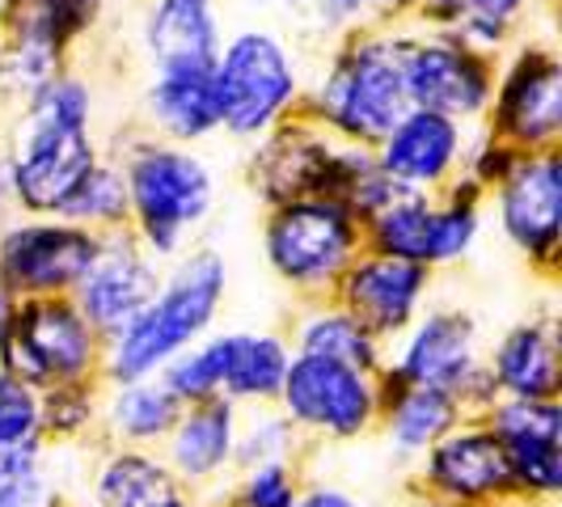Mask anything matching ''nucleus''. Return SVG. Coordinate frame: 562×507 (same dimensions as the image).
Listing matches in <instances>:
<instances>
[{
    "instance_id": "nucleus-1",
    "label": "nucleus",
    "mask_w": 562,
    "mask_h": 507,
    "mask_svg": "<svg viewBox=\"0 0 562 507\" xmlns=\"http://www.w3.org/2000/svg\"><path fill=\"white\" fill-rule=\"evenodd\" d=\"M89 123V93L77 81H43L30 98L26 132L18 136L9 187L34 212H59L81 178L98 166Z\"/></svg>"
},
{
    "instance_id": "nucleus-2",
    "label": "nucleus",
    "mask_w": 562,
    "mask_h": 507,
    "mask_svg": "<svg viewBox=\"0 0 562 507\" xmlns=\"http://www.w3.org/2000/svg\"><path fill=\"white\" fill-rule=\"evenodd\" d=\"M225 292V267L216 254H199L191 258L173 280L166 283L161 296H153L144 313L119 330L114 342L111 372L119 381H144L148 372L166 368L191 338L207 330L212 313L221 305Z\"/></svg>"
},
{
    "instance_id": "nucleus-3",
    "label": "nucleus",
    "mask_w": 562,
    "mask_h": 507,
    "mask_svg": "<svg viewBox=\"0 0 562 507\" xmlns=\"http://www.w3.org/2000/svg\"><path fill=\"white\" fill-rule=\"evenodd\" d=\"M123 182L127 203L140 216L144 241L157 254L178 250L182 233L195 228L212 203V178L203 161L178 148H140Z\"/></svg>"
},
{
    "instance_id": "nucleus-4",
    "label": "nucleus",
    "mask_w": 562,
    "mask_h": 507,
    "mask_svg": "<svg viewBox=\"0 0 562 507\" xmlns=\"http://www.w3.org/2000/svg\"><path fill=\"white\" fill-rule=\"evenodd\" d=\"M406 77H402V52L364 43L351 47L335 64L330 81L322 89V111L356 140H385L390 127L406 114Z\"/></svg>"
},
{
    "instance_id": "nucleus-5",
    "label": "nucleus",
    "mask_w": 562,
    "mask_h": 507,
    "mask_svg": "<svg viewBox=\"0 0 562 507\" xmlns=\"http://www.w3.org/2000/svg\"><path fill=\"white\" fill-rule=\"evenodd\" d=\"M212 77L221 98V123L237 136L262 132L296 93V72L271 34L233 38L225 56H216Z\"/></svg>"
},
{
    "instance_id": "nucleus-6",
    "label": "nucleus",
    "mask_w": 562,
    "mask_h": 507,
    "mask_svg": "<svg viewBox=\"0 0 562 507\" xmlns=\"http://www.w3.org/2000/svg\"><path fill=\"white\" fill-rule=\"evenodd\" d=\"M360 241V228L347 203L338 199H296L280 207L267 228V250L283 280L326 283L338 275Z\"/></svg>"
},
{
    "instance_id": "nucleus-7",
    "label": "nucleus",
    "mask_w": 562,
    "mask_h": 507,
    "mask_svg": "<svg viewBox=\"0 0 562 507\" xmlns=\"http://www.w3.org/2000/svg\"><path fill=\"white\" fill-rule=\"evenodd\" d=\"M0 351L9 360V372L26 385H64L93 364V330L81 309L64 301H34L9 317Z\"/></svg>"
},
{
    "instance_id": "nucleus-8",
    "label": "nucleus",
    "mask_w": 562,
    "mask_h": 507,
    "mask_svg": "<svg viewBox=\"0 0 562 507\" xmlns=\"http://www.w3.org/2000/svg\"><path fill=\"white\" fill-rule=\"evenodd\" d=\"M98 254V237L81 225H22L0 241V280L9 292L59 296L89 275Z\"/></svg>"
},
{
    "instance_id": "nucleus-9",
    "label": "nucleus",
    "mask_w": 562,
    "mask_h": 507,
    "mask_svg": "<svg viewBox=\"0 0 562 507\" xmlns=\"http://www.w3.org/2000/svg\"><path fill=\"white\" fill-rule=\"evenodd\" d=\"M280 394L292 410V419L317 427V431H330V436L364 431L372 410H376V394L364 381V372L322 360V356L288 360Z\"/></svg>"
},
{
    "instance_id": "nucleus-10",
    "label": "nucleus",
    "mask_w": 562,
    "mask_h": 507,
    "mask_svg": "<svg viewBox=\"0 0 562 507\" xmlns=\"http://www.w3.org/2000/svg\"><path fill=\"white\" fill-rule=\"evenodd\" d=\"M499 212H504L507 237L520 250L550 258L559 246L562 228V166L554 153H537L512 161L499 178Z\"/></svg>"
},
{
    "instance_id": "nucleus-11",
    "label": "nucleus",
    "mask_w": 562,
    "mask_h": 507,
    "mask_svg": "<svg viewBox=\"0 0 562 507\" xmlns=\"http://www.w3.org/2000/svg\"><path fill=\"white\" fill-rule=\"evenodd\" d=\"M406 98L419 111L440 114H474L491 98V72L474 52L452 43H419L402 52Z\"/></svg>"
},
{
    "instance_id": "nucleus-12",
    "label": "nucleus",
    "mask_w": 562,
    "mask_h": 507,
    "mask_svg": "<svg viewBox=\"0 0 562 507\" xmlns=\"http://www.w3.org/2000/svg\"><path fill=\"white\" fill-rule=\"evenodd\" d=\"M495 436L504 444L512 486H529L541 495H554L562 486V415L554 397H516L499 406Z\"/></svg>"
},
{
    "instance_id": "nucleus-13",
    "label": "nucleus",
    "mask_w": 562,
    "mask_h": 507,
    "mask_svg": "<svg viewBox=\"0 0 562 507\" xmlns=\"http://www.w3.org/2000/svg\"><path fill=\"white\" fill-rule=\"evenodd\" d=\"M77 288H81L85 322H93L98 330L119 335L157 296V275L144 262V254H136L132 246H119L111 254H98V262L89 267V275Z\"/></svg>"
},
{
    "instance_id": "nucleus-14",
    "label": "nucleus",
    "mask_w": 562,
    "mask_h": 507,
    "mask_svg": "<svg viewBox=\"0 0 562 507\" xmlns=\"http://www.w3.org/2000/svg\"><path fill=\"white\" fill-rule=\"evenodd\" d=\"M499 127L516 144H550L562 127V68L546 52H529L499 93Z\"/></svg>"
},
{
    "instance_id": "nucleus-15",
    "label": "nucleus",
    "mask_w": 562,
    "mask_h": 507,
    "mask_svg": "<svg viewBox=\"0 0 562 507\" xmlns=\"http://www.w3.org/2000/svg\"><path fill=\"white\" fill-rule=\"evenodd\" d=\"M427 275L419 262L406 258H368L347 275V305L351 317L364 326L368 335H390L411 322V313L419 305V292Z\"/></svg>"
},
{
    "instance_id": "nucleus-16",
    "label": "nucleus",
    "mask_w": 562,
    "mask_h": 507,
    "mask_svg": "<svg viewBox=\"0 0 562 507\" xmlns=\"http://www.w3.org/2000/svg\"><path fill=\"white\" fill-rule=\"evenodd\" d=\"M397 376L406 385H436L449 394L465 390L474 376V322L461 313L427 317L411 338Z\"/></svg>"
},
{
    "instance_id": "nucleus-17",
    "label": "nucleus",
    "mask_w": 562,
    "mask_h": 507,
    "mask_svg": "<svg viewBox=\"0 0 562 507\" xmlns=\"http://www.w3.org/2000/svg\"><path fill=\"white\" fill-rule=\"evenodd\" d=\"M427 478L436 491H445L449 499H461V504L512 491L504 444L495 431H461V436H449L445 444H436L427 461Z\"/></svg>"
},
{
    "instance_id": "nucleus-18",
    "label": "nucleus",
    "mask_w": 562,
    "mask_h": 507,
    "mask_svg": "<svg viewBox=\"0 0 562 507\" xmlns=\"http://www.w3.org/2000/svg\"><path fill=\"white\" fill-rule=\"evenodd\" d=\"M461 132L449 114L440 111H406L385 136L381 169L394 182H440L457 161Z\"/></svg>"
},
{
    "instance_id": "nucleus-19",
    "label": "nucleus",
    "mask_w": 562,
    "mask_h": 507,
    "mask_svg": "<svg viewBox=\"0 0 562 507\" xmlns=\"http://www.w3.org/2000/svg\"><path fill=\"white\" fill-rule=\"evenodd\" d=\"M144 38L161 72L216 64V22L207 13V0H161L148 13Z\"/></svg>"
},
{
    "instance_id": "nucleus-20",
    "label": "nucleus",
    "mask_w": 562,
    "mask_h": 507,
    "mask_svg": "<svg viewBox=\"0 0 562 507\" xmlns=\"http://www.w3.org/2000/svg\"><path fill=\"white\" fill-rule=\"evenodd\" d=\"M212 68H169L157 77L153 93H148V106L169 136L199 140L212 127H221V98H216Z\"/></svg>"
},
{
    "instance_id": "nucleus-21",
    "label": "nucleus",
    "mask_w": 562,
    "mask_h": 507,
    "mask_svg": "<svg viewBox=\"0 0 562 507\" xmlns=\"http://www.w3.org/2000/svg\"><path fill=\"white\" fill-rule=\"evenodd\" d=\"M495 376L512 397H554L559 390V338L550 322L520 326L495 351Z\"/></svg>"
},
{
    "instance_id": "nucleus-22",
    "label": "nucleus",
    "mask_w": 562,
    "mask_h": 507,
    "mask_svg": "<svg viewBox=\"0 0 562 507\" xmlns=\"http://www.w3.org/2000/svg\"><path fill=\"white\" fill-rule=\"evenodd\" d=\"M173 465L187 478H207L216 474L233 452V406L221 397L195 402L191 415H178L173 427Z\"/></svg>"
},
{
    "instance_id": "nucleus-23",
    "label": "nucleus",
    "mask_w": 562,
    "mask_h": 507,
    "mask_svg": "<svg viewBox=\"0 0 562 507\" xmlns=\"http://www.w3.org/2000/svg\"><path fill=\"white\" fill-rule=\"evenodd\" d=\"M43 406L30 385L13 372H0V482L34 478V440Z\"/></svg>"
},
{
    "instance_id": "nucleus-24",
    "label": "nucleus",
    "mask_w": 562,
    "mask_h": 507,
    "mask_svg": "<svg viewBox=\"0 0 562 507\" xmlns=\"http://www.w3.org/2000/svg\"><path fill=\"white\" fill-rule=\"evenodd\" d=\"M376 246L390 258L406 262H440V212H431L423 199L397 195L376 212Z\"/></svg>"
},
{
    "instance_id": "nucleus-25",
    "label": "nucleus",
    "mask_w": 562,
    "mask_h": 507,
    "mask_svg": "<svg viewBox=\"0 0 562 507\" xmlns=\"http://www.w3.org/2000/svg\"><path fill=\"white\" fill-rule=\"evenodd\" d=\"M288 351L280 338L267 335H228V360L221 394L228 397H271L280 394Z\"/></svg>"
},
{
    "instance_id": "nucleus-26",
    "label": "nucleus",
    "mask_w": 562,
    "mask_h": 507,
    "mask_svg": "<svg viewBox=\"0 0 562 507\" xmlns=\"http://www.w3.org/2000/svg\"><path fill=\"white\" fill-rule=\"evenodd\" d=\"M98 499L102 507H187L169 470H161L157 461H148L140 452L114 457L98 482Z\"/></svg>"
},
{
    "instance_id": "nucleus-27",
    "label": "nucleus",
    "mask_w": 562,
    "mask_h": 507,
    "mask_svg": "<svg viewBox=\"0 0 562 507\" xmlns=\"http://www.w3.org/2000/svg\"><path fill=\"white\" fill-rule=\"evenodd\" d=\"M452 415H457V402H452L449 390L406 385L402 381V394H397L394 410H390V431H394V440L402 449H427L452 427Z\"/></svg>"
},
{
    "instance_id": "nucleus-28",
    "label": "nucleus",
    "mask_w": 562,
    "mask_h": 507,
    "mask_svg": "<svg viewBox=\"0 0 562 507\" xmlns=\"http://www.w3.org/2000/svg\"><path fill=\"white\" fill-rule=\"evenodd\" d=\"M178 422V397L166 385H148V381H127L123 394L114 397V427L127 440H157L173 431Z\"/></svg>"
},
{
    "instance_id": "nucleus-29",
    "label": "nucleus",
    "mask_w": 562,
    "mask_h": 507,
    "mask_svg": "<svg viewBox=\"0 0 562 507\" xmlns=\"http://www.w3.org/2000/svg\"><path fill=\"white\" fill-rule=\"evenodd\" d=\"M305 356H322V360H335L347 368H368L376 364V342L364 326L351 317V313H330V317H317L305 330Z\"/></svg>"
},
{
    "instance_id": "nucleus-30",
    "label": "nucleus",
    "mask_w": 562,
    "mask_h": 507,
    "mask_svg": "<svg viewBox=\"0 0 562 507\" xmlns=\"http://www.w3.org/2000/svg\"><path fill=\"white\" fill-rule=\"evenodd\" d=\"M59 212L72 216V221H85V225H89V221H98V225H119L123 212H127V182H123L114 169L93 166Z\"/></svg>"
},
{
    "instance_id": "nucleus-31",
    "label": "nucleus",
    "mask_w": 562,
    "mask_h": 507,
    "mask_svg": "<svg viewBox=\"0 0 562 507\" xmlns=\"http://www.w3.org/2000/svg\"><path fill=\"white\" fill-rule=\"evenodd\" d=\"M296 504V491H292V478L280 461L271 465H258L246 482V507H292Z\"/></svg>"
},
{
    "instance_id": "nucleus-32",
    "label": "nucleus",
    "mask_w": 562,
    "mask_h": 507,
    "mask_svg": "<svg viewBox=\"0 0 562 507\" xmlns=\"http://www.w3.org/2000/svg\"><path fill=\"white\" fill-rule=\"evenodd\" d=\"M525 0H461V9L470 13V22H482V26L504 30V22H512V13L520 9Z\"/></svg>"
},
{
    "instance_id": "nucleus-33",
    "label": "nucleus",
    "mask_w": 562,
    "mask_h": 507,
    "mask_svg": "<svg viewBox=\"0 0 562 507\" xmlns=\"http://www.w3.org/2000/svg\"><path fill=\"white\" fill-rule=\"evenodd\" d=\"M335 18H351L356 9H372V4H402V0H322Z\"/></svg>"
},
{
    "instance_id": "nucleus-34",
    "label": "nucleus",
    "mask_w": 562,
    "mask_h": 507,
    "mask_svg": "<svg viewBox=\"0 0 562 507\" xmlns=\"http://www.w3.org/2000/svg\"><path fill=\"white\" fill-rule=\"evenodd\" d=\"M292 507H356V504L347 495H338V491H313L310 499H301V504Z\"/></svg>"
},
{
    "instance_id": "nucleus-35",
    "label": "nucleus",
    "mask_w": 562,
    "mask_h": 507,
    "mask_svg": "<svg viewBox=\"0 0 562 507\" xmlns=\"http://www.w3.org/2000/svg\"><path fill=\"white\" fill-rule=\"evenodd\" d=\"M9 317H13V301H9L4 280H0V342H4V335H9Z\"/></svg>"
},
{
    "instance_id": "nucleus-36",
    "label": "nucleus",
    "mask_w": 562,
    "mask_h": 507,
    "mask_svg": "<svg viewBox=\"0 0 562 507\" xmlns=\"http://www.w3.org/2000/svg\"><path fill=\"white\" fill-rule=\"evenodd\" d=\"M47 4H72V9H81V4H89V0H47Z\"/></svg>"
},
{
    "instance_id": "nucleus-37",
    "label": "nucleus",
    "mask_w": 562,
    "mask_h": 507,
    "mask_svg": "<svg viewBox=\"0 0 562 507\" xmlns=\"http://www.w3.org/2000/svg\"><path fill=\"white\" fill-rule=\"evenodd\" d=\"M0 199H4V173H0Z\"/></svg>"
}]
</instances>
